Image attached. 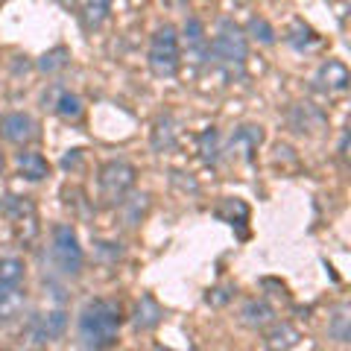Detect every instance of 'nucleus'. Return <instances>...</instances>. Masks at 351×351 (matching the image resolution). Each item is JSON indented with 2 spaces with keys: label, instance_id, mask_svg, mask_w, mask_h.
Returning <instances> with one entry per match:
<instances>
[{
  "label": "nucleus",
  "instance_id": "nucleus-1",
  "mask_svg": "<svg viewBox=\"0 0 351 351\" xmlns=\"http://www.w3.org/2000/svg\"><path fill=\"white\" fill-rule=\"evenodd\" d=\"M120 325H123V307L114 299H91L76 319V334L85 348H112L117 346Z\"/></svg>",
  "mask_w": 351,
  "mask_h": 351
},
{
  "label": "nucleus",
  "instance_id": "nucleus-2",
  "mask_svg": "<svg viewBox=\"0 0 351 351\" xmlns=\"http://www.w3.org/2000/svg\"><path fill=\"white\" fill-rule=\"evenodd\" d=\"M135 176H138V170L123 158L106 161L100 167V176H97V199H100V205L103 208L123 205L132 188H135Z\"/></svg>",
  "mask_w": 351,
  "mask_h": 351
},
{
  "label": "nucleus",
  "instance_id": "nucleus-3",
  "mask_svg": "<svg viewBox=\"0 0 351 351\" xmlns=\"http://www.w3.org/2000/svg\"><path fill=\"white\" fill-rule=\"evenodd\" d=\"M147 62H149V71L158 76V80H173L179 73V64H182V41H179V32L176 27L164 24L152 32L149 38V50H147Z\"/></svg>",
  "mask_w": 351,
  "mask_h": 351
},
{
  "label": "nucleus",
  "instance_id": "nucleus-4",
  "mask_svg": "<svg viewBox=\"0 0 351 351\" xmlns=\"http://www.w3.org/2000/svg\"><path fill=\"white\" fill-rule=\"evenodd\" d=\"M50 261L56 267L59 276L64 278H80V272L85 267V252L80 246L73 226L68 223H56L50 232Z\"/></svg>",
  "mask_w": 351,
  "mask_h": 351
},
{
  "label": "nucleus",
  "instance_id": "nucleus-5",
  "mask_svg": "<svg viewBox=\"0 0 351 351\" xmlns=\"http://www.w3.org/2000/svg\"><path fill=\"white\" fill-rule=\"evenodd\" d=\"M208 50H211V56L223 64L226 71L232 73H240L246 68V59H249V41L246 36L240 32L234 24H228V21H223L217 29V36L211 38V44H208Z\"/></svg>",
  "mask_w": 351,
  "mask_h": 351
},
{
  "label": "nucleus",
  "instance_id": "nucleus-6",
  "mask_svg": "<svg viewBox=\"0 0 351 351\" xmlns=\"http://www.w3.org/2000/svg\"><path fill=\"white\" fill-rule=\"evenodd\" d=\"M3 211H6L9 219H12L18 240L32 243L36 234H38V214H36V205L29 202V196H6Z\"/></svg>",
  "mask_w": 351,
  "mask_h": 351
},
{
  "label": "nucleus",
  "instance_id": "nucleus-7",
  "mask_svg": "<svg viewBox=\"0 0 351 351\" xmlns=\"http://www.w3.org/2000/svg\"><path fill=\"white\" fill-rule=\"evenodd\" d=\"M38 135V126L36 120L24 112H9L0 117V138L6 141V144H15V147H27L29 141H36Z\"/></svg>",
  "mask_w": 351,
  "mask_h": 351
},
{
  "label": "nucleus",
  "instance_id": "nucleus-8",
  "mask_svg": "<svg viewBox=\"0 0 351 351\" xmlns=\"http://www.w3.org/2000/svg\"><path fill=\"white\" fill-rule=\"evenodd\" d=\"M27 311V293L21 284H0V328L18 322Z\"/></svg>",
  "mask_w": 351,
  "mask_h": 351
},
{
  "label": "nucleus",
  "instance_id": "nucleus-9",
  "mask_svg": "<svg viewBox=\"0 0 351 351\" xmlns=\"http://www.w3.org/2000/svg\"><path fill=\"white\" fill-rule=\"evenodd\" d=\"M161 319H164V307L156 302V295L144 293L138 299L135 311H132V325H135V331H141V334L156 331V328L161 325Z\"/></svg>",
  "mask_w": 351,
  "mask_h": 351
},
{
  "label": "nucleus",
  "instance_id": "nucleus-10",
  "mask_svg": "<svg viewBox=\"0 0 351 351\" xmlns=\"http://www.w3.org/2000/svg\"><path fill=\"white\" fill-rule=\"evenodd\" d=\"M53 108L62 120H82V114H85V106H82V100L76 97L73 91H64V88H53L50 91V97H44V108Z\"/></svg>",
  "mask_w": 351,
  "mask_h": 351
},
{
  "label": "nucleus",
  "instance_id": "nucleus-11",
  "mask_svg": "<svg viewBox=\"0 0 351 351\" xmlns=\"http://www.w3.org/2000/svg\"><path fill=\"white\" fill-rule=\"evenodd\" d=\"M351 82V73L343 62L337 59H328L325 64H319V71H316V85L322 88L328 94H343Z\"/></svg>",
  "mask_w": 351,
  "mask_h": 351
},
{
  "label": "nucleus",
  "instance_id": "nucleus-12",
  "mask_svg": "<svg viewBox=\"0 0 351 351\" xmlns=\"http://www.w3.org/2000/svg\"><path fill=\"white\" fill-rule=\"evenodd\" d=\"M108 12H112V0H76V15L85 32H94L106 24Z\"/></svg>",
  "mask_w": 351,
  "mask_h": 351
},
{
  "label": "nucleus",
  "instance_id": "nucleus-13",
  "mask_svg": "<svg viewBox=\"0 0 351 351\" xmlns=\"http://www.w3.org/2000/svg\"><path fill=\"white\" fill-rule=\"evenodd\" d=\"M15 167L21 173V179H27V182H44L50 176L47 158H44L41 152H36V149H21L15 156Z\"/></svg>",
  "mask_w": 351,
  "mask_h": 351
},
{
  "label": "nucleus",
  "instance_id": "nucleus-14",
  "mask_svg": "<svg viewBox=\"0 0 351 351\" xmlns=\"http://www.w3.org/2000/svg\"><path fill=\"white\" fill-rule=\"evenodd\" d=\"M184 50H188V59L196 64L208 56V38H205V27L199 18L184 21Z\"/></svg>",
  "mask_w": 351,
  "mask_h": 351
},
{
  "label": "nucleus",
  "instance_id": "nucleus-15",
  "mask_svg": "<svg viewBox=\"0 0 351 351\" xmlns=\"http://www.w3.org/2000/svg\"><path fill=\"white\" fill-rule=\"evenodd\" d=\"M240 322H243L246 328H252V331H263L267 325L276 322V311H272L269 302L252 299V302L243 304V311H240Z\"/></svg>",
  "mask_w": 351,
  "mask_h": 351
},
{
  "label": "nucleus",
  "instance_id": "nucleus-16",
  "mask_svg": "<svg viewBox=\"0 0 351 351\" xmlns=\"http://www.w3.org/2000/svg\"><path fill=\"white\" fill-rule=\"evenodd\" d=\"M328 337L337 339L339 346H348L351 343V307L348 304L334 307L331 319H328Z\"/></svg>",
  "mask_w": 351,
  "mask_h": 351
},
{
  "label": "nucleus",
  "instance_id": "nucleus-17",
  "mask_svg": "<svg viewBox=\"0 0 351 351\" xmlns=\"http://www.w3.org/2000/svg\"><path fill=\"white\" fill-rule=\"evenodd\" d=\"M269 328V325H267ZM299 331H295L293 325H287V322H272V328L267 331V337H263V343H267V348H293L295 343H299Z\"/></svg>",
  "mask_w": 351,
  "mask_h": 351
},
{
  "label": "nucleus",
  "instance_id": "nucleus-18",
  "mask_svg": "<svg viewBox=\"0 0 351 351\" xmlns=\"http://www.w3.org/2000/svg\"><path fill=\"white\" fill-rule=\"evenodd\" d=\"M263 141V132L261 126H240L232 138V147H243L246 149V158H252V152L258 149V144Z\"/></svg>",
  "mask_w": 351,
  "mask_h": 351
},
{
  "label": "nucleus",
  "instance_id": "nucleus-19",
  "mask_svg": "<svg viewBox=\"0 0 351 351\" xmlns=\"http://www.w3.org/2000/svg\"><path fill=\"white\" fill-rule=\"evenodd\" d=\"M27 276V267L21 258H0V284H21Z\"/></svg>",
  "mask_w": 351,
  "mask_h": 351
},
{
  "label": "nucleus",
  "instance_id": "nucleus-20",
  "mask_svg": "<svg viewBox=\"0 0 351 351\" xmlns=\"http://www.w3.org/2000/svg\"><path fill=\"white\" fill-rule=\"evenodd\" d=\"M68 62H71V50L68 47H53L50 53H44V56H41L38 68L44 73H56L62 68H68Z\"/></svg>",
  "mask_w": 351,
  "mask_h": 351
},
{
  "label": "nucleus",
  "instance_id": "nucleus-21",
  "mask_svg": "<svg viewBox=\"0 0 351 351\" xmlns=\"http://www.w3.org/2000/svg\"><path fill=\"white\" fill-rule=\"evenodd\" d=\"M152 147H156V152H167L176 147V135H173V126H170V117L158 120L156 132H152Z\"/></svg>",
  "mask_w": 351,
  "mask_h": 351
},
{
  "label": "nucleus",
  "instance_id": "nucleus-22",
  "mask_svg": "<svg viewBox=\"0 0 351 351\" xmlns=\"http://www.w3.org/2000/svg\"><path fill=\"white\" fill-rule=\"evenodd\" d=\"M199 152H202V158L208 164H217V158H219V135H217V129H205L199 135Z\"/></svg>",
  "mask_w": 351,
  "mask_h": 351
},
{
  "label": "nucleus",
  "instance_id": "nucleus-23",
  "mask_svg": "<svg viewBox=\"0 0 351 351\" xmlns=\"http://www.w3.org/2000/svg\"><path fill=\"white\" fill-rule=\"evenodd\" d=\"M44 328H47L50 343H53V339H62L64 337V328H68V313H64V311L44 313Z\"/></svg>",
  "mask_w": 351,
  "mask_h": 351
},
{
  "label": "nucleus",
  "instance_id": "nucleus-24",
  "mask_svg": "<svg viewBox=\"0 0 351 351\" xmlns=\"http://www.w3.org/2000/svg\"><path fill=\"white\" fill-rule=\"evenodd\" d=\"M249 36L261 41V44H276V29H272L263 18H252L249 21Z\"/></svg>",
  "mask_w": 351,
  "mask_h": 351
},
{
  "label": "nucleus",
  "instance_id": "nucleus-25",
  "mask_svg": "<svg viewBox=\"0 0 351 351\" xmlns=\"http://www.w3.org/2000/svg\"><path fill=\"white\" fill-rule=\"evenodd\" d=\"M346 149H348V132H343V141H339V158H346V156H348Z\"/></svg>",
  "mask_w": 351,
  "mask_h": 351
},
{
  "label": "nucleus",
  "instance_id": "nucleus-26",
  "mask_svg": "<svg viewBox=\"0 0 351 351\" xmlns=\"http://www.w3.org/2000/svg\"><path fill=\"white\" fill-rule=\"evenodd\" d=\"M59 3H62V6H68V9H71V6H76V0H59Z\"/></svg>",
  "mask_w": 351,
  "mask_h": 351
},
{
  "label": "nucleus",
  "instance_id": "nucleus-27",
  "mask_svg": "<svg viewBox=\"0 0 351 351\" xmlns=\"http://www.w3.org/2000/svg\"><path fill=\"white\" fill-rule=\"evenodd\" d=\"M0 173H3V156H0Z\"/></svg>",
  "mask_w": 351,
  "mask_h": 351
}]
</instances>
